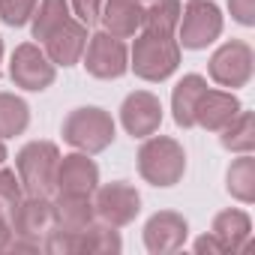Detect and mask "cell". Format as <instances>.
<instances>
[{
    "label": "cell",
    "mask_w": 255,
    "mask_h": 255,
    "mask_svg": "<svg viewBox=\"0 0 255 255\" xmlns=\"http://www.w3.org/2000/svg\"><path fill=\"white\" fill-rule=\"evenodd\" d=\"M135 159H138V174L159 189L180 183L186 174V150L171 135H156V132L147 135Z\"/></svg>",
    "instance_id": "1"
},
{
    "label": "cell",
    "mask_w": 255,
    "mask_h": 255,
    "mask_svg": "<svg viewBox=\"0 0 255 255\" xmlns=\"http://www.w3.org/2000/svg\"><path fill=\"white\" fill-rule=\"evenodd\" d=\"M60 135H63V141L69 147L93 156V153H102V150H108L114 144L117 126H114V117L105 108L81 105V108L66 114V120L60 126Z\"/></svg>",
    "instance_id": "2"
},
{
    "label": "cell",
    "mask_w": 255,
    "mask_h": 255,
    "mask_svg": "<svg viewBox=\"0 0 255 255\" xmlns=\"http://www.w3.org/2000/svg\"><path fill=\"white\" fill-rule=\"evenodd\" d=\"M180 45L177 36H159V33H141L129 51V69L144 81H165L180 66Z\"/></svg>",
    "instance_id": "3"
},
{
    "label": "cell",
    "mask_w": 255,
    "mask_h": 255,
    "mask_svg": "<svg viewBox=\"0 0 255 255\" xmlns=\"http://www.w3.org/2000/svg\"><path fill=\"white\" fill-rule=\"evenodd\" d=\"M60 150L54 141H27L15 153V174L21 180L24 195H54V174H57Z\"/></svg>",
    "instance_id": "4"
},
{
    "label": "cell",
    "mask_w": 255,
    "mask_h": 255,
    "mask_svg": "<svg viewBox=\"0 0 255 255\" xmlns=\"http://www.w3.org/2000/svg\"><path fill=\"white\" fill-rule=\"evenodd\" d=\"M222 36V12L213 0H186L177 21V45L186 51H201Z\"/></svg>",
    "instance_id": "5"
},
{
    "label": "cell",
    "mask_w": 255,
    "mask_h": 255,
    "mask_svg": "<svg viewBox=\"0 0 255 255\" xmlns=\"http://www.w3.org/2000/svg\"><path fill=\"white\" fill-rule=\"evenodd\" d=\"M93 213L99 222L123 228L135 222V216L141 213V195L132 183L126 180H114V183H99L93 189Z\"/></svg>",
    "instance_id": "6"
},
{
    "label": "cell",
    "mask_w": 255,
    "mask_h": 255,
    "mask_svg": "<svg viewBox=\"0 0 255 255\" xmlns=\"http://www.w3.org/2000/svg\"><path fill=\"white\" fill-rule=\"evenodd\" d=\"M81 60H84L87 75H93L99 81H114L129 72V48H126V42L105 30L87 36Z\"/></svg>",
    "instance_id": "7"
},
{
    "label": "cell",
    "mask_w": 255,
    "mask_h": 255,
    "mask_svg": "<svg viewBox=\"0 0 255 255\" xmlns=\"http://www.w3.org/2000/svg\"><path fill=\"white\" fill-rule=\"evenodd\" d=\"M252 69H255V51H252V45L243 42V39L222 42V45L210 54V63H207L210 78H213L219 87H228V90L246 87L249 78H252Z\"/></svg>",
    "instance_id": "8"
},
{
    "label": "cell",
    "mask_w": 255,
    "mask_h": 255,
    "mask_svg": "<svg viewBox=\"0 0 255 255\" xmlns=\"http://www.w3.org/2000/svg\"><path fill=\"white\" fill-rule=\"evenodd\" d=\"M9 78L15 87L27 90V93H42L54 84L57 78V66L48 60L45 48H39L36 42H21L12 51L9 60Z\"/></svg>",
    "instance_id": "9"
},
{
    "label": "cell",
    "mask_w": 255,
    "mask_h": 255,
    "mask_svg": "<svg viewBox=\"0 0 255 255\" xmlns=\"http://www.w3.org/2000/svg\"><path fill=\"white\" fill-rule=\"evenodd\" d=\"M9 228H12V237L42 243V237L54 228L51 198L48 195H21V201L9 210Z\"/></svg>",
    "instance_id": "10"
},
{
    "label": "cell",
    "mask_w": 255,
    "mask_h": 255,
    "mask_svg": "<svg viewBox=\"0 0 255 255\" xmlns=\"http://www.w3.org/2000/svg\"><path fill=\"white\" fill-rule=\"evenodd\" d=\"M120 123L132 138H147L162 126V102L150 90H135L120 105Z\"/></svg>",
    "instance_id": "11"
},
{
    "label": "cell",
    "mask_w": 255,
    "mask_h": 255,
    "mask_svg": "<svg viewBox=\"0 0 255 255\" xmlns=\"http://www.w3.org/2000/svg\"><path fill=\"white\" fill-rule=\"evenodd\" d=\"M189 237V222L177 210H159L144 222V249L150 255H171L183 249Z\"/></svg>",
    "instance_id": "12"
},
{
    "label": "cell",
    "mask_w": 255,
    "mask_h": 255,
    "mask_svg": "<svg viewBox=\"0 0 255 255\" xmlns=\"http://www.w3.org/2000/svg\"><path fill=\"white\" fill-rule=\"evenodd\" d=\"M99 186V165L90 159V153H66L57 162L54 174V192H72V195H93Z\"/></svg>",
    "instance_id": "13"
},
{
    "label": "cell",
    "mask_w": 255,
    "mask_h": 255,
    "mask_svg": "<svg viewBox=\"0 0 255 255\" xmlns=\"http://www.w3.org/2000/svg\"><path fill=\"white\" fill-rule=\"evenodd\" d=\"M87 24H81L75 15H69L45 42H42V48H45V54H48V60L54 63V66H75L78 60H81V54H84V45H87Z\"/></svg>",
    "instance_id": "14"
},
{
    "label": "cell",
    "mask_w": 255,
    "mask_h": 255,
    "mask_svg": "<svg viewBox=\"0 0 255 255\" xmlns=\"http://www.w3.org/2000/svg\"><path fill=\"white\" fill-rule=\"evenodd\" d=\"M240 108L243 105L231 90H210L207 87L195 105V126H201L207 132H219L222 126L231 123V117H237Z\"/></svg>",
    "instance_id": "15"
},
{
    "label": "cell",
    "mask_w": 255,
    "mask_h": 255,
    "mask_svg": "<svg viewBox=\"0 0 255 255\" xmlns=\"http://www.w3.org/2000/svg\"><path fill=\"white\" fill-rule=\"evenodd\" d=\"M141 15H144L141 0H105L99 21L105 33L117 39H132L141 30Z\"/></svg>",
    "instance_id": "16"
},
{
    "label": "cell",
    "mask_w": 255,
    "mask_h": 255,
    "mask_svg": "<svg viewBox=\"0 0 255 255\" xmlns=\"http://www.w3.org/2000/svg\"><path fill=\"white\" fill-rule=\"evenodd\" d=\"M51 207H54V228H60V231H81V228H87L96 219L90 195L54 192Z\"/></svg>",
    "instance_id": "17"
},
{
    "label": "cell",
    "mask_w": 255,
    "mask_h": 255,
    "mask_svg": "<svg viewBox=\"0 0 255 255\" xmlns=\"http://www.w3.org/2000/svg\"><path fill=\"white\" fill-rule=\"evenodd\" d=\"M204 90H207V78L198 75V72H189L174 84V90H171V117L180 129H192L195 126V105H198Z\"/></svg>",
    "instance_id": "18"
},
{
    "label": "cell",
    "mask_w": 255,
    "mask_h": 255,
    "mask_svg": "<svg viewBox=\"0 0 255 255\" xmlns=\"http://www.w3.org/2000/svg\"><path fill=\"white\" fill-rule=\"evenodd\" d=\"M210 231L225 243L228 252H243L249 237H252V219L246 210H237V207H228V210H219L213 216V225Z\"/></svg>",
    "instance_id": "19"
},
{
    "label": "cell",
    "mask_w": 255,
    "mask_h": 255,
    "mask_svg": "<svg viewBox=\"0 0 255 255\" xmlns=\"http://www.w3.org/2000/svg\"><path fill=\"white\" fill-rule=\"evenodd\" d=\"M123 240L114 225L105 222H90L87 228L78 231V255H120Z\"/></svg>",
    "instance_id": "20"
},
{
    "label": "cell",
    "mask_w": 255,
    "mask_h": 255,
    "mask_svg": "<svg viewBox=\"0 0 255 255\" xmlns=\"http://www.w3.org/2000/svg\"><path fill=\"white\" fill-rule=\"evenodd\" d=\"M225 189L231 198H237L240 204H252L255 201V159L252 153H240L225 174Z\"/></svg>",
    "instance_id": "21"
},
{
    "label": "cell",
    "mask_w": 255,
    "mask_h": 255,
    "mask_svg": "<svg viewBox=\"0 0 255 255\" xmlns=\"http://www.w3.org/2000/svg\"><path fill=\"white\" fill-rule=\"evenodd\" d=\"M180 0H150V6L141 15V33H159L174 36L180 21Z\"/></svg>",
    "instance_id": "22"
},
{
    "label": "cell",
    "mask_w": 255,
    "mask_h": 255,
    "mask_svg": "<svg viewBox=\"0 0 255 255\" xmlns=\"http://www.w3.org/2000/svg\"><path fill=\"white\" fill-rule=\"evenodd\" d=\"M219 141L225 150L231 153H252L255 150V114L252 111H237V117H231L228 126L219 129Z\"/></svg>",
    "instance_id": "23"
},
{
    "label": "cell",
    "mask_w": 255,
    "mask_h": 255,
    "mask_svg": "<svg viewBox=\"0 0 255 255\" xmlns=\"http://www.w3.org/2000/svg\"><path fill=\"white\" fill-rule=\"evenodd\" d=\"M72 15L69 9V0H39L36 3V12L30 18V33L36 42H45L66 18Z\"/></svg>",
    "instance_id": "24"
},
{
    "label": "cell",
    "mask_w": 255,
    "mask_h": 255,
    "mask_svg": "<svg viewBox=\"0 0 255 255\" xmlns=\"http://www.w3.org/2000/svg\"><path fill=\"white\" fill-rule=\"evenodd\" d=\"M30 126V105L15 93H0V138H15Z\"/></svg>",
    "instance_id": "25"
},
{
    "label": "cell",
    "mask_w": 255,
    "mask_h": 255,
    "mask_svg": "<svg viewBox=\"0 0 255 255\" xmlns=\"http://www.w3.org/2000/svg\"><path fill=\"white\" fill-rule=\"evenodd\" d=\"M36 3L39 0H3L0 3V21L9 27H24V24H30Z\"/></svg>",
    "instance_id": "26"
},
{
    "label": "cell",
    "mask_w": 255,
    "mask_h": 255,
    "mask_svg": "<svg viewBox=\"0 0 255 255\" xmlns=\"http://www.w3.org/2000/svg\"><path fill=\"white\" fill-rule=\"evenodd\" d=\"M21 195H24V189H21L18 174H15L12 168H3V165H0V210L9 213V210L21 201Z\"/></svg>",
    "instance_id": "27"
},
{
    "label": "cell",
    "mask_w": 255,
    "mask_h": 255,
    "mask_svg": "<svg viewBox=\"0 0 255 255\" xmlns=\"http://www.w3.org/2000/svg\"><path fill=\"white\" fill-rule=\"evenodd\" d=\"M102 3H105V0H69V9H72V15H75L81 24L90 27L93 21H99Z\"/></svg>",
    "instance_id": "28"
},
{
    "label": "cell",
    "mask_w": 255,
    "mask_h": 255,
    "mask_svg": "<svg viewBox=\"0 0 255 255\" xmlns=\"http://www.w3.org/2000/svg\"><path fill=\"white\" fill-rule=\"evenodd\" d=\"M228 12L237 24L255 27V0H228Z\"/></svg>",
    "instance_id": "29"
},
{
    "label": "cell",
    "mask_w": 255,
    "mask_h": 255,
    "mask_svg": "<svg viewBox=\"0 0 255 255\" xmlns=\"http://www.w3.org/2000/svg\"><path fill=\"white\" fill-rule=\"evenodd\" d=\"M192 249L198 252V255H225L228 249H225V243L213 234V231H207V234H201L195 243H192Z\"/></svg>",
    "instance_id": "30"
},
{
    "label": "cell",
    "mask_w": 255,
    "mask_h": 255,
    "mask_svg": "<svg viewBox=\"0 0 255 255\" xmlns=\"http://www.w3.org/2000/svg\"><path fill=\"white\" fill-rule=\"evenodd\" d=\"M9 240H12V228H9L6 213L0 210V249H6V246H9Z\"/></svg>",
    "instance_id": "31"
},
{
    "label": "cell",
    "mask_w": 255,
    "mask_h": 255,
    "mask_svg": "<svg viewBox=\"0 0 255 255\" xmlns=\"http://www.w3.org/2000/svg\"><path fill=\"white\" fill-rule=\"evenodd\" d=\"M9 159V150H6V144H3V138H0V165H3Z\"/></svg>",
    "instance_id": "32"
},
{
    "label": "cell",
    "mask_w": 255,
    "mask_h": 255,
    "mask_svg": "<svg viewBox=\"0 0 255 255\" xmlns=\"http://www.w3.org/2000/svg\"><path fill=\"white\" fill-rule=\"evenodd\" d=\"M0 63H3V39H0Z\"/></svg>",
    "instance_id": "33"
},
{
    "label": "cell",
    "mask_w": 255,
    "mask_h": 255,
    "mask_svg": "<svg viewBox=\"0 0 255 255\" xmlns=\"http://www.w3.org/2000/svg\"><path fill=\"white\" fill-rule=\"evenodd\" d=\"M0 3H3V0H0Z\"/></svg>",
    "instance_id": "34"
}]
</instances>
